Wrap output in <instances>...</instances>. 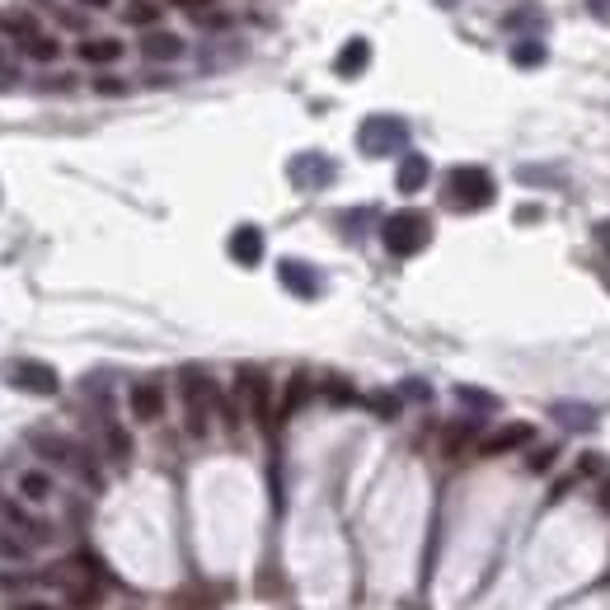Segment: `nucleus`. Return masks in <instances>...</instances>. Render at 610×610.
Listing matches in <instances>:
<instances>
[{"label": "nucleus", "mask_w": 610, "mask_h": 610, "mask_svg": "<svg viewBox=\"0 0 610 610\" xmlns=\"http://www.w3.org/2000/svg\"><path fill=\"white\" fill-rule=\"evenodd\" d=\"M568 488H573V474H568V479H559V484H554V493H549V503H559V498H564Z\"/></svg>", "instance_id": "obj_33"}, {"label": "nucleus", "mask_w": 610, "mask_h": 610, "mask_svg": "<svg viewBox=\"0 0 610 610\" xmlns=\"http://www.w3.org/2000/svg\"><path fill=\"white\" fill-rule=\"evenodd\" d=\"M535 437L531 423H512V427H498L493 437H484V446H479V456H503V451H517V446H526Z\"/></svg>", "instance_id": "obj_14"}, {"label": "nucleus", "mask_w": 610, "mask_h": 610, "mask_svg": "<svg viewBox=\"0 0 610 610\" xmlns=\"http://www.w3.org/2000/svg\"><path fill=\"white\" fill-rule=\"evenodd\" d=\"M305 395H310V376L305 371H296L287 381V390H282V404H277V418H291V413L305 404Z\"/></svg>", "instance_id": "obj_19"}, {"label": "nucleus", "mask_w": 610, "mask_h": 610, "mask_svg": "<svg viewBox=\"0 0 610 610\" xmlns=\"http://www.w3.org/2000/svg\"><path fill=\"white\" fill-rule=\"evenodd\" d=\"M80 5H85V10H108L113 0H80Z\"/></svg>", "instance_id": "obj_36"}, {"label": "nucleus", "mask_w": 610, "mask_h": 610, "mask_svg": "<svg viewBox=\"0 0 610 610\" xmlns=\"http://www.w3.org/2000/svg\"><path fill=\"white\" fill-rule=\"evenodd\" d=\"M5 385H15L24 395H57L61 390V376L52 371L47 362H33V357H15V362H5Z\"/></svg>", "instance_id": "obj_5"}, {"label": "nucleus", "mask_w": 610, "mask_h": 610, "mask_svg": "<svg viewBox=\"0 0 610 610\" xmlns=\"http://www.w3.org/2000/svg\"><path fill=\"white\" fill-rule=\"evenodd\" d=\"M427 174H432V165H427L423 155H404V160H399V174H395V188L399 193H418L427 183Z\"/></svg>", "instance_id": "obj_18"}, {"label": "nucleus", "mask_w": 610, "mask_h": 610, "mask_svg": "<svg viewBox=\"0 0 610 610\" xmlns=\"http://www.w3.org/2000/svg\"><path fill=\"white\" fill-rule=\"evenodd\" d=\"M230 259L240 268H254L263 259V230L259 226H235L230 230Z\"/></svg>", "instance_id": "obj_13"}, {"label": "nucleus", "mask_w": 610, "mask_h": 610, "mask_svg": "<svg viewBox=\"0 0 610 610\" xmlns=\"http://www.w3.org/2000/svg\"><path fill=\"white\" fill-rule=\"evenodd\" d=\"M19 493H24L29 503H47V498H52V474L47 470H24L19 474Z\"/></svg>", "instance_id": "obj_20"}, {"label": "nucleus", "mask_w": 610, "mask_h": 610, "mask_svg": "<svg viewBox=\"0 0 610 610\" xmlns=\"http://www.w3.org/2000/svg\"><path fill=\"white\" fill-rule=\"evenodd\" d=\"M33 451L47 460V465H61V470H76L85 484H94L99 488V474H94V465H90V456L80 451L71 437H57V432H33Z\"/></svg>", "instance_id": "obj_4"}, {"label": "nucleus", "mask_w": 610, "mask_h": 610, "mask_svg": "<svg viewBox=\"0 0 610 610\" xmlns=\"http://www.w3.org/2000/svg\"><path fill=\"white\" fill-rule=\"evenodd\" d=\"M460 399H465L470 409H493V395H484V390H470V385H460Z\"/></svg>", "instance_id": "obj_27"}, {"label": "nucleus", "mask_w": 610, "mask_h": 610, "mask_svg": "<svg viewBox=\"0 0 610 610\" xmlns=\"http://www.w3.org/2000/svg\"><path fill=\"white\" fill-rule=\"evenodd\" d=\"M94 90H99V94H127V85H122V80H113V76H104V80H94Z\"/></svg>", "instance_id": "obj_29"}, {"label": "nucleus", "mask_w": 610, "mask_h": 610, "mask_svg": "<svg viewBox=\"0 0 610 610\" xmlns=\"http://www.w3.org/2000/svg\"><path fill=\"white\" fill-rule=\"evenodd\" d=\"M160 15H165V10H160L155 0H127V5L118 10L122 24H127V29H141V33L160 29Z\"/></svg>", "instance_id": "obj_16"}, {"label": "nucleus", "mask_w": 610, "mask_h": 610, "mask_svg": "<svg viewBox=\"0 0 610 610\" xmlns=\"http://www.w3.org/2000/svg\"><path fill=\"white\" fill-rule=\"evenodd\" d=\"M470 437H474V427H470V423H451V427H446V451L456 456V451H460L465 442H470Z\"/></svg>", "instance_id": "obj_24"}, {"label": "nucleus", "mask_w": 610, "mask_h": 610, "mask_svg": "<svg viewBox=\"0 0 610 610\" xmlns=\"http://www.w3.org/2000/svg\"><path fill=\"white\" fill-rule=\"evenodd\" d=\"M122 52H127V43L113 38V33H85L76 43V57L85 66H113V61H122Z\"/></svg>", "instance_id": "obj_9"}, {"label": "nucleus", "mask_w": 610, "mask_h": 610, "mask_svg": "<svg viewBox=\"0 0 610 610\" xmlns=\"http://www.w3.org/2000/svg\"><path fill=\"white\" fill-rule=\"evenodd\" d=\"M104 446H108V456H113V460H127V456H132V437H127V427L104 423Z\"/></svg>", "instance_id": "obj_22"}, {"label": "nucleus", "mask_w": 610, "mask_h": 610, "mask_svg": "<svg viewBox=\"0 0 610 610\" xmlns=\"http://www.w3.org/2000/svg\"><path fill=\"white\" fill-rule=\"evenodd\" d=\"M404 141H409V127L399 118H366L362 132H357V146L366 155H395L404 151Z\"/></svg>", "instance_id": "obj_6"}, {"label": "nucleus", "mask_w": 610, "mask_h": 610, "mask_svg": "<svg viewBox=\"0 0 610 610\" xmlns=\"http://www.w3.org/2000/svg\"><path fill=\"white\" fill-rule=\"evenodd\" d=\"M127 409H132L137 423H160V413H165V390L155 381L132 385V390H127Z\"/></svg>", "instance_id": "obj_12"}, {"label": "nucleus", "mask_w": 610, "mask_h": 610, "mask_svg": "<svg viewBox=\"0 0 610 610\" xmlns=\"http://www.w3.org/2000/svg\"><path fill=\"white\" fill-rule=\"evenodd\" d=\"M366 61H371V43H366V38H352V43L343 47V52H338L334 71H338L343 80H348V76H362V71H366Z\"/></svg>", "instance_id": "obj_17"}, {"label": "nucleus", "mask_w": 610, "mask_h": 610, "mask_svg": "<svg viewBox=\"0 0 610 610\" xmlns=\"http://www.w3.org/2000/svg\"><path fill=\"white\" fill-rule=\"evenodd\" d=\"M235 385H240V395H244V404H249V413H254L263 427H273V385H268V376H263L259 366H240Z\"/></svg>", "instance_id": "obj_7"}, {"label": "nucleus", "mask_w": 610, "mask_h": 610, "mask_svg": "<svg viewBox=\"0 0 610 610\" xmlns=\"http://www.w3.org/2000/svg\"><path fill=\"white\" fill-rule=\"evenodd\" d=\"M0 71H5V57H0Z\"/></svg>", "instance_id": "obj_37"}, {"label": "nucleus", "mask_w": 610, "mask_h": 610, "mask_svg": "<svg viewBox=\"0 0 610 610\" xmlns=\"http://www.w3.org/2000/svg\"><path fill=\"white\" fill-rule=\"evenodd\" d=\"M381 240H385V249H390L395 259H409V254H418V249L432 240V221H427V212H413V207H404V212L385 216Z\"/></svg>", "instance_id": "obj_2"}, {"label": "nucleus", "mask_w": 610, "mask_h": 610, "mask_svg": "<svg viewBox=\"0 0 610 610\" xmlns=\"http://www.w3.org/2000/svg\"><path fill=\"white\" fill-rule=\"evenodd\" d=\"M0 33L5 38H15L19 47L33 43L38 33H43V24H38V15H29V10H0Z\"/></svg>", "instance_id": "obj_15"}, {"label": "nucleus", "mask_w": 610, "mask_h": 610, "mask_svg": "<svg viewBox=\"0 0 610 610\" xmlns=\"http://www.w3.org/2000/svg\"><path fill=\"white\" fill-rule=\"evenodd\" d=\"M517 61H521V66H535V61H540V47H535V43L517 47Z\"/></svg>", "instance_id": "obj_30"}, {"label": "nucleus", "mask_w": 610, "mask_h": 610, "mask_svg": "<svg viewBox=\"0 0 610 610\" xmlns=\"http://www.w3.org/2000/svg\"><path fill=\"white\" fill-rule=\"evenodd\" d=\"M193 24L207 33H221V29H230V15L226 10H202V15H193Z\"/></svg>", "instance_id": "obj_23"}, {"label": "nucleus", "mask_w": 610, "mask_h": 610, "mask_svg": "<svg viewBox=\"0 0 610 610\" xmlns=\"http://www.w3.org/2000/svg\"><path fill=\"white\" fill-rule=\"evenodd\" d=\"M596 240H601V244L610 249V221H601V226H596Z\"/></svg>", "instance_id": "obj_34"}, {"label": "nucleus", "mask_w": 610, "mask_h": 610, "mask_svg": "<svg viewBox=\"0 0 610 610\" xmlns=\"http://www.w3.org/2000/svg\"><path fill=\"white\" fill-rule=\"evenodd\" d=\"M24 52H29V61H43V66H52V61L61 57V38H47V33H38L33 43H24Z\"/></svg>", "instance_id": "obj_21"}, {"label": "nucleus", "mask_w": 610, "mask_h": 610, "mask_svg": "<svg viewBox=\"0 0 610 610\" xmlns=\"http://www.w3.org/2000/svg\"><path fill=\"white\" fill-rule=\"evenodd\" d=\"M179 390H183L188 437H207V432H212V409L221 404V390H216L212 376H207V371H198V366H183V371H179Z\"/></svg>", "instance_id": "obj_1"}, {"label": "nucleus", "mask_w": 610, "mask_h": 610, "mask_svg": "<svg viewBox=\"0 0 610 610\" xmlns=\"http://www.w3.org/2000/svg\"><path fill=\"white\" fill-rule=\"evenodd\" d=\"M287 174H291V183L296 188H324V183H334V160L329 155H315V151H305V155H296L287 165Z\"/></svg>", "instance_id": "obj_8"}, {"label": "nucleus", "mask_w": 610, "mask_h": 610, "mask_svg": "<svg viewBox=\"0 0 610 610\" xmlns=\"http://www.w3.org/2000/svg\"><path fill=\"white\" fill-rule=\"evenodd\" d=\"M174 10H188V19L202 15V10H216V0H169Z\"/></svg>", "instance_id": "obj_28"}, {"label": "nucleus", "mask_w": 610, "mask_h": 610, "mask_svg": "<svg viewBox=\"0 0 610 610\" xmlns=\"http://www.w3.org/2000/svg\"><path fill=\"white\" fill-rule=\"evenodd\" d=\"M596 470H601V456H582L578 460V474H596Z\"/></svg>", "instance_id": "obj_32"}, {"label": "nucleus", "mask_w": 610, "mask_h": 610, "mask_svg": "<svg viewBox=\"0 0 610 610\" xmlns=\"http://www.w3.org/2000/svg\"><path fill=\"white\" fill-rule=\"evenodd\" d=\"M596 507H601V512H606V517H610V479H606V484H601V488H596Z\"/></svg>", "instance_id": "obj_31"}, {"label": "nucleus", "mask_w": 610, "mask_h": 610, "mask_svg": "<svg viewBox=\"0 0 610 610\" xmlns=\"http://www.w3.org/2000/svg\"><path fill=\"white\" fill-rule=\"evenodd\" d=\"M554 418H564V423H573V427H592L596 423L592 409H568V404H559V409H554Z\"/></svg>", "instance_id": "obj_25"}, {"label": "nucleus", "mask_w": 610, "mask_h": 610, "mask_svg": "<svg viewBox=\"0 0 610 610\" xmlns=\"http://www.w3.org/2000/svg\"><path fill=\"white\" fill-rule=\"evenodd\" d=\"M146 61H179L183 52H188V38L174 29H151V33H141V47H137Z\"/></svg>", "instance_id": "obj_11"}, {"label": "nucleus", "mask_w": 610, "mask_h": 610, "mask_svg": "<svg viewBox=\"0 0 610 610\" xmlns=\"http://www.w3.org/2000/svg\"><path fill=\"white\" fill-rule=\"evenodd\" d=\"M554 460H559V446H540V451H531V474H545Z\"/></svg>", "instance_id": "obj_26"}, {"label": "nucleus", "mask_w": 610, "mask_h": 610, "mask_svg": "<svg viewBox=\"0 0 610 610\" xmlns=\"http://www.w3.org/2000/svg\"><path fill=\"white\" fill-rule=\"evenodd\" d=\"M15 610H57V606H47V601H24V606H15Z\"/></svg>", "instance_id": "obj_35"}, {"label": "nucleus", "mask_w": 610, "mask_h": 610, "mask_svg": "<svg viewBox=\"0 0 610 610\" xmlns=\"http://www.w3.org/2000/svg\"><path fill=\"white\" fill-rule=\"evenodd\" d=\"M493 174L479 165H460L446 174V198H451V207H465V212H474V207H488L493 202Z\"/></svg>", "instance_id": "obj_3"}, {"label": "nucleus", "mask_w": 610, "mask_h": 610, "mask_svg": "<svg viewBox=\"0 0 610 610\" xmlns=\"http://www.w3.org/2000/svg\"><path fill=\"white\" fill-rule=\"evenodd\" d=\"M277 277H282V287H287L291 296H301V301H315V296H320V273L301 259H282L277 263Z\"/></svg>", "instance_id": "obj_10"}]
</instances>
